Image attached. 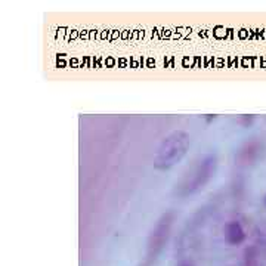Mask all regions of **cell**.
Instances as JSON below:
<instances>
[{
  "label": "cell",
  "mask_w": 266,
  "mask_h": 266,
  "mask_svg": "<svg viewBox=\"0 0 266 266\" xmlns=\"http://www.w3.org/2000/svg\"><path fill=\"white\" fill-rule=\"evenodd\" d=\"M246 237L247 234L244 231L243 225L237 220L229 222L226 226H225V238L229 244L232 246H240L246 241Z\"/></svg>",
  "instance_id": "obj_4"
},
{
  "label": "cell",
  "mask_w": 266,
  "mask_h": 266,
  "mask_svg": "<svg viewBox=\"0 0 266 266\" xmlns=\"http://www.w3.org/2000/svg\"><path fill=\"white\" fill-rule=\"evenodd\" d=\"M179 266H192V265H189V263H181Z\"/></svg>",
  "instance_id": "obj_7"
},
{
  "label": "cell",
  "mask_w": 266,
  "mask_h": 266,
  "mask_svg": "<svg viewBox=\"0 0 266 266\" xmlns=\"http://www.w3.org/2000/svg\"><path fill=\"white\" fill-rule=\"evenodd\" d=\"M263 203H265V206H266V195H265V198H263Z\"/></svg>",
  "instance_id": "obj_8"
},
{
  "label": "cell",
  "mask_w": 266,
  "mask_h": 266,
  "mask_svg": "<svg viewBox=\"0 0 266 266\" xmlns=\"http://www.w3.org/2000/svg\"><path fill=\"white\" fill-rule=\"evenodd\" d=\"M189 148V135L183 130H175L169 133L166 138L158 145L155 157H154V167L158 170H169L178 163L182 161Z\"/></svg>",
  "instance_id": "obj_1"
},
{
  "label": "cell",
  "mask_w": 266,
  "mask_h": 266,
  "mask_svg": "<svg viewBox=\"0 0 266 266\" xmlns=\"http://www.w3.org/2000/svg\"><path fill=\"white\" fill-rule=\"evenodd\" d=\"M260 152H262V145L257 141H250L240 150L238 160L241 164H251L254 160L259 158Z\"/></svg>",
  "instance_id": "obj_5"
},
{
  "label": "cell",
  "mask_w": 266,
  "mask_h": 266,
  "mask_svg": "<svg viewBox=\"0 0 266 266\" xmlns=\"http://www.w3.org/2000/svg\"><path fill=\"white\" fill-rule=\"evenodd\" d=\"M238 121L244 126V127H249L250 124L254 121V117L253 116H241L240 118H238Z\"/></svg>",
  "instance_id": "obj_6"
},
{
  "label": "cell",
  "mask_w": 266,
  "mask_h": 266,
  "mask_svg": "<svg viewBox=\"0 0 266 266\" xmlns=\"http://www.w3.org/2000/svg\"><path fill=\"white\" fill-rule=\"evenodd\" d=\"M175 222V213L166 212L164 215L157 220L154 229L151 231L148 237V247H147V257L148 260H152L158 256V253L164 249L167 240L170 237V231Z\"/></svg>",
  "instance_id": "obj_3"
},
{
  "label": "cell",
  "mask_w": 266,
  "mask_h": 266,
  "mask_svg": "<svg viewBox=\"0 0 266 266\" xmlns=\"http://www.w3.org/2000/svg\"><path fill=\"white\" fill-rule=\"evenodd\" d=\"M216 166V155H207L206 158H203L191 172L186 173V176L178 185V194L181 197H186L189 194L197 192L201 188H204V185L212 179Z\"/></svg>",
  "instance_id": "obj_2"
}]
</instances>
